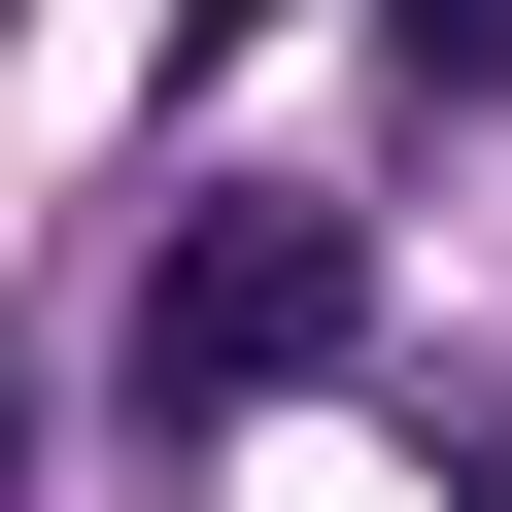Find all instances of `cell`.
<instances>
[{"instance_id": "cell-1", "label": "cell", "mask_w": 512, "mask_h": 512, "mask_svg": "<svg viewBox=\"0 0 512 512\" xmlns=\"http://www.w3.org/2000/svg\"><path fill=\"white\" fill-rule=\"evenodd\" d=\"M308 342H342V205H274V171H239V205H171V239H137V444L274 410Z\"/></svg>"}, {"instance_id": "cell-3", "label": "cell", "mask_w": 512, "mask_h": 512, "mask_svg": "<svg viewBox=\"0 0 512 512\" xmlns=\"http://www.w3.org/2000/svg\"><path fill=\"white\" fill-rule=\"evenodd\" d=\"M0 478H35V410H0Z\"/></svg>"}, {"instance_id": "cell-2", "label": "cell", "mask_w": 512, "mask_h": 512, "mask_svg": "<svg viewBox=\"0 0 512 512\" xmlns=\"http://www.w3.org/2000/svg\"><path fill=\"white\" fill-rule=\"evenodd\" d=\"M376 35H410V69H444V103H512V0H376Z\"/></svg>"}]
</instances>
